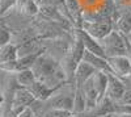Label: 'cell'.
Masks as SVG:
<instances>
[{"instance_id":"1","label":"cell","mask_w":131,"mask_h":117,"mask_svg":"<svg viewBox=\"0 0 131 117\" xmlns=\"http://www.w3.org/2000/svg\"><path fill=\"white\" fill-rule=\"evenodd\" d=\"M31 71L34 72L37 80L45 83L47 87L52 90H57L62 84L68 82L67 74H66L60 61L49 54L46 50H43L37 57L31 66Z\"/></svg>"},{"instance_id":"2","label":"cell","mask_w":131,"mask_h":117,"mask_svg":"<svg viewBox=\"0 0 131 117\" xmlns=\"http://www.w3.org/2000/svg\"><path fill=\"white\" fill-rule=\"evenodd\" d=\"M100 45L106 58L117 55H131V49L125 34H122L117 29H113L106 37L100 40Z\"/></svg>"},{"instance_id":"3","label":"cell","mask_w":131,"mask_h":117,"mask_svg":"<svg viewBox=\"0 0 131 117\" xmlns=\"http://www.w3.org/2000/svg\"><path fill=\"white\" fill-rule=\"evenodd\" d=\"M79 28L84 29L93 38L100 41L114 29V23L112 18H101V20H96V21H84L83 20Z\"/></svg>"},{"instance_id":"4","label":"cell","mask_w":131,"mask_h":117,"mask_svg":"<svg viewBox=\"0 0 131 117\" xmlns=\"http://www.w3.org/2000/svg\"><path fill=\"white\" fill-rule=\"evenodd\" d=\"M36 101V98L33 96V93L24 87H18L12 98V104H10V111L13 113L18 114L24 109L31 107V104Z\"/></svg>"},{"instance_id":"5","label":"cell","mask_w":131,"mask_h":117,"mask_svg":"<svg viewBox=\"0 0 131 117\" xmlns=\"http://www.w3.org/2000/svg\"><path fill=\"white\" fill-rule=\"evenodd\" d=\"M107 63L110 67V72L121 79L127 78L131 74V55L109 57Z\"/></svg>"},{"instance_id":"6","label":"cell","mask_w":131,"mask_h":117,"mask_svg":"<svg viewBox=\"0 0 131 117\" xmlns=\"http://www.w3.org/2000/svg\"><path fill=\"white\" fill-rule=\"evenodd\" d=\"M126 91V83L123 79L115 76L114 74H107V88L105 96L113 100L114 103H119L123 93Z\"/></svg>"},{"instance_id":"7","label":"cell","mask_w":131,"mask_h":117,"mask_svg":"<svg viewBox=\"0 0 131 117\" xmlns=\"http://www.w3.org/2000/svg\"><path fill=\"white\" fill-rule=\"evenodd\" d=\"M75 34L80 38V41L83 42L85 50L93 53V54H97V55H101V57L106 58V55H105V53H104V50H102V47L100 45V41H98V40L93 38L91 34H88L81 28H76L75 29Z\"/></svg>"},{"instance_id":"8","label":"cell","mask_w":131,"mask_h":117,"mask_svg":"<svg viewBox=\"0 0 131 117\" xmlns=\"http://www.w3.org/2000/svg\"><path fill=\"white\" fill-rule=\"evenodd\" d=\"M114 29L121 32L122 34H127L131 32V7L118 8V12L113 20Z\"/></svg>"},{"instance_id":"9","label":"cell","mask_w":131,"mask_h":117,"mask_svg":"<svg viewBox=\"0 0 131 117\" xmlns=\"http://www.w3.org/2000/svg\"><path fill=\"white\" fill-rule=\"evenodd\" d=\"M96 71H97V70H96L92 65H89L88 62L81 61L79 65H78V67H76V70H75L72 83L75 84L76 88H80L83 84H84L86 80H88Z\"/></svg>"},{"instance_id":"10","label":"cell","mask_w":131,"mask_h":117,"mask_svg":"<svg viewBox=\"0 0 131 117\" xmlns=\"http://www.w3.org/2000/svg\"><path fill=\"white\" fill-rule=\"evenodd\" d=\"M83 61L88 62L89 65H92L97 71L110 72V67H109V63H107V58H105V57L93 54V53H91V51H88V50H85V51H84ZM110 74H112V72H110Z\"/></svg>"},{"instance_id":"11","label":"cell","mask_w":131,"mask_h":117,"mask_svg":"<svg viewBox=\"0 0 131 117\" xmlns=\"http://www.w3.org/2000/svg\"><path fill=\"white\" fill-rule=\"evenodd\" d=\"M28 90L33 93V96L36 98V100H39V101L47 100L51 95H52V92L55 91V90L47 87L45 83H42V82H39V80H36Z\"/></svg>"},{"instance_id":"12","label":"cell","mask_w":131,"mask_h":117,"mask_svg":"<svg viewBox=\"0 0 131 117\" xmlns=\"http://www.w3.org/2000/svg\"><path fill=\"white\" fill-rule=\"evenodd\" d=\"M17 58H18L17 46L13 44V42H9V44L0 47V66L5 65V63H8V62H12Z\"/></svg>"},{"instance_id":"13","label":"cell","mask_w":131,"mask_h":117,"mask_svg":"<svg viewBox=\"0 0 131 117\" xmlns=\"http://www.w3.org/2000/svg\"><path fill=\"white\" fill-rule=\"evenodd\" d=\"M13 75H15V79H16L17 84L20 87H24V88H29L31 84L37 80V78L34 75V72L31 71V69L15 72Z\"/></svg>"},{"instance_id":"14","label":"cell","mask_w":131,"mask_h":117,"mask_svg":"<svg viewBox=\"0 0 131 117\" xmlns=\"http://www.w3.org/2000/svg\"><path fill=\"white\" fill-rule=\"evenodd\" d=\"M66 5H67V9H68L71 17L73 18L75 26L79 28L80 23H81V13H83V9L80 8L79 0H66Z\"/></svg>"},{"instance_id":"15","label":"cell","mask_w":131,"mask_h":117,"mask_svg":"<svg viewBox=\"0 0 131 117\" xmlns=\"http://www.w3.org/2000/svg\"><path fill=\"white\" fill-rule=\"evenodd\" d=\"M85 109H86V103H85L84 93H83V91L80 88H76L72 113H80V112H84Z\"/></svg>"},{"instance_id":"16","label":"cell","mask_w":131,"mask_h":117,"mask_svg":"<svg viewBox=\"0 0 131 117\" xmlns=\"http://www.w3.org/2000/svg\"><path fill=\"white\" fill-rule=\"evenodd\" d=\"M9 42H12V32L2 17L0 18V47L9 44Z\"/></svg>"},{"instance_id":"17","label":"cell","mask_w":131,"mask_h":117,"mask_svg":"<svg viewBox=\"0 0 131 117\" xmlns=\"http://www.w3.org/2000/svg\"><path fill=\"white\" fill-rule=\"evenodd\" d=\"M71 113L59 109H43L37 113V117H68Z\"/></svg>"},{"instance_id":"18","label":"cell","mask_w":131,"mask_h":117,"mask_svg":"<svg viewBox=\"0 0 131 117\" xmlns=\"http://www.w3.org/2000/svg\"><path fill=\"white\" fill-rule=\"evenodd\" d=\"M17 0H0V18H2L10 8H15Z\"/></svg>"},{"instance_id":"19","label":"cell","mask_w":131,"mask_h":117,"mask_svg":"<svg viewBox=\"0 0 131 117\" xmlns=\"http://www.w3.org/2000/svg\"><path fill=\"white\" fill-rule=\"evenodd\" d=\"M17 117H37V114H36V112H34V111H33V108H31V107H29V108L24 109L21 113H18V114H17Z\"/></svg>"},{"instance_id":"20","label":"cell","mask_w":131,"mask_h":117,"mask_svg":"<svg viewBox=\"0 0 131 117\" xmlns=\"http://www.w3.org/2000/svg\"><path fill=\"white\" fill-rule=\"evenodd\" d=\"M125 37H126V40H127V42H128V45H130V49H131V32H128L127 34H125Z\"/></svg>"},{"instance_id":"21","label":"cell","mask_w":131,"mask_h":117,"mask_svg":"<svg viewBox=\"0 0 131 117\" xmlns=\"http://www.w3.org/2000/svg\"><path fill=\"white\" fill-rule=\"evenodd\" d=\"M4 117H17V114H16V113H13L12 111H10V112H9L8 114H5Z\"/></svg>"},{"instance_id":"22","label":"cell","mask_w":131,"mask_h":117,"mask_svg":"<svg viewBox=\"0 0 131 117\" xmlns=\"http://www.w3.org/2000/svg\"><path fill=\"white\" fill-rule=\"evenodd\" d=\"M3 74H5V72H4V71H2V70H0V79H2V78L4 76V75H3Z\"/></svg>"},{"instance_id":"23","label":"cell","mask_w":131,"mask_h":117,"mask_svg":"<svg viewBox=\"0 0 131 117\" xmlns=\"http://www.w3.org/2000/svg\"><path fill=\"white\" fill-rule=\"evenodd\" d=\"M100 117H113V114H104V116H100Z\"/></svg>"}]
</instances>
